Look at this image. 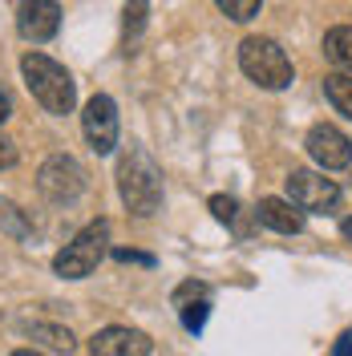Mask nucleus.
<instances>
[{"label":"nucleus","instance_id":"nucleus-1","mask_svg":"<svg viewBox=\"0 0 352 356\" xmlns=\"http://www.w3.org/2000/svg\"><path fill=\"white\" fill-rule=\"evenodd\" d=\"M118 191H122V202L130 207V215L138 219H150L162 207V170L142 146H130L126 158L118 162Z\"/></svg>","mask_w":352,"mask_h":356},{"label":"nucleus","instance_id":"nucleus-2","mask_svg":"<svg viewBox=\"0 0 352 356\" xmlns=\"http://www.w3.org/2000/svg\"><path fill=\"white\" fill-rule=\"evenodd\" d=\"M21 73H24V86L29 93L41 102L49 113H57V118H65L73 106H77V86H73V77H69L65 65H57L53 57H45V53H24L21 61Z\"/></svg>","mask_w":352,"mask_h":356},{"label":"nucleus","instance_id":"nucleus-3","mask_svg":"<svg viewBox=\"0 0 352 356\" xmlns=\"http://www.w3.org/2000/svg\"><path fill=\"white\" fill-rule=\"evenodd\" d=\"M239 69L259 89H287L291 86V61L271 37H247L239 44Z\"/></svg>","mask_w":352,"mask_h":356},{"label":"nucleus","instance_id":"nucleus-4","mask_svg":"<svg viewBox=\"0 0 352 356\" xmlns=\"http://www.w3.org/2000/svg\"><path fill=\"white\" fill-rule=\"evenodd\" d=\"M106 243H110V222L97 219L89 222L86 231H77L73 235V243H65V251H57V275H65V280H86L93 267L106 259Z\"/></svg>","mask_w":352,"mask_h":356},{"label":"nucleus","instance_id":"nucleus-5","mask_svg":"<svg viewBox=\"0 0 352 356\" xmlns=\"http://www.w3.org/2000/svg\"><path fill=\"white\" fill-rule=\"evenodd\" d=\"M287 195H291V207L312 211V215H332L340 207V186L324 175H312V170H291Z\"/></svg>","mask_w":352,"mask_h":356},{"label":"nucleus","instance_id":"nucleus-6","mask_svg":"<svg viewBox=\"0 0 352 356\" xmlns=\"http://www.w3.org/2000/svg\"><path fill=\"white\" fill-rule=\"evenodd\" d=\"M37 186H41L45 199H53V202H73L81 191H86V170L77 166V158L53 154V158H45L41 175H37Z\"/></svg>","mask_w":352,"mask_h":356},{"label":"nucleus","instance_id":"nucleus-7","mask_svg":"<svg viewBox=\"0 0 352 356\" xmlns=\"http://www.w3.org/2000/svg\"><path fill=\"white\" fill-rule=\"evenodd\" d=\"M81 130H86V142L97 150V154H110L118 146V106L106 93H93L86 102V113H81Z\"/></svg>","mask_w":352,"mask_h":356},{"label":"nucleus","instance_id":"nucleus-8","mask_svg":"<svg viewBox=\"0 0 352 356\" xmlns=\"http://www.w3.org/2000/svg\"><path fill=\"white\" fill-rule=\"evenodd\" d=\"M17 29H21L24 41H33V44L53 41L57 29H61V4H57V0H21V8H17Z\"/></svg>","mask_w":352,"mask_h":356},{"label":"nucleus","instance_id":"nucleus-9","mask_svg":"<svg viewBox=\"0 0 352 356\" xmlns=\"http://www.w3.org/2000/svg\"><path fill=\"white\" fill-rule=\"evenodd\" d=\"M89 353L93 356H150L154 353V340H150L146 332H138V328H122V324H113V328L93 332Z\"/></svg>","mask_w":352,"mask_h":356},{"label":"nucleus","instance_id":"nucleus-10","mask_svg":"<svg viewBox=\"0 0 352 356\" xmlns=\"http://www.w3.org/2000/svg\"><path fill=\"white\" fill-rule=\"evenodd\" d=\"M308 154L324 166V170H344L352 166V142L336 126H312L308 130Z\"/></svg>","mask_w":352,"mask_h":356},{"label":"nucleus","instance_id":"nucleus-11","mask_svg":"<svg viewBox=\"0 0 352 356\" xmlns=\"http://www.w3.org/2000/svg\"><path fill=\"white\" fill-rule=\"evenodd\" d=\"M255 215H259L264 227L280 231V235H300V231H304V215H300L291 202H284V199H259Z\"/></svg>","mask_w":352,"mask_h":356},{"label":"nucleus","instance_id":"nucleus-12","mask_svg":"<svg viewBox=\"0 0 352 356\" xmlns=\"http://www.w3.org/2000/svg\"><path fill=\"white\" fill-rule=\"evenodd\" d=\"M324 57L340 73H352V24H336L324 33Z\"/></svg>","mask_w":352,"mask_h":356},{"label":"nucleus","instance_id":"nucleus-13","mask_svg":"<svg viewBox=\"0 0 352 356\" xmlns=\"http://www.w3.org/2000/svg\"><path fill=\"white\" fill-rule=\"evenodd\" d=\"M324 93H328V102L336 106V113H344L352 122V73H328L324 77Z\"/></svg>","mask_w":352,"mask_h":356},{"label":"nucleus","instance_id":"nucleus-14","mask_svg":"<svg viewBox=\"0 0 352 356\" xmlns=\"http://www.w3.org/2000/svg\"><path fill=\"white\" fill-rule=\"evenodd\" d=\"M150 21V4L146 0H126V13H122V33H126V53H130V44L142 37V29Z\"/></svg>","mask_w":352,"mask_h":356},{"label":"nucleus","instance_id":"nucleus-15","mask_svg":"<svg viewBox=\"0 0 352 356\" xmlns=\"http://www.w3.org/2000/svg\"><path fill=\"white\" fill-rule=\"evenodd\" d=\"M0 235H13V239H29V235H33L24 211L17 207V202H8V199H0Z\"/></svg>","mask_w":352,"mask_h":356},{"label":"nucleus","instance_id":"nucleus-16","mask_svg":"<svg viewBox=\"0 0 352 356\" xmlns=\"http://www.w3.org/2000/svg\"><path fill=\"white\" fill-rule=\"evenodd\" d=\"M29 332L45 340L49 348H57V353H73V332L69 328H57V324H29Z\"/></svg>","mask_w":352,"mask_h":356},{"label":"nucleus","instance_id":"nucleus-17","mask_svg":"<svg viewBox=\"0 0 352 356\" xmlns=\"http://www.w3.org/2000/svg\"><path fill=\"white\" fill-rule=\"evenodd\" d=\"M178 316H182V324H186V332H202V324H207V312H211V304H207V296L202 300H182V304H175Z\"/></svg>","mask_w":352,"mask_h":356},{"label":"nucleus","instance_id":"nucleus-18","mask_svg":"<svg viewBox=\"0 0 352 356\" xmlns=\"http://www.w3.org/2000/svg\"><path fill=\"white\" fill-rule=\"evenodd\" d=\"M215 4H219L223 13H227V17H231V21H251V17H255V13H259V0H215Z\"/></svg>","mask_w":352,"mask_h":356},{"label":"nucleus","instance_id":"nucleus-19","mask_svg":"<svg viewBox=\"0 0 352 356\" xmlns=\"http://www.w3.org/2000/svg\"><path fill=\"white\" fill-rule=\"evenodd\" d=\"M211 211H215V219L219 222H235L239 219V202L231 199V195H215V199H211Z\"/></svg>","mask_w":352,"mask_h":356},{"label":"nucleus","instance_id":"nucleus-20","mask_svg":"<svg viewBox=\"0 0 352 356\" xmlns=\"http://www.w3.org/2000/svg\"><path fill=\"white\" fill-rule=\"evenodd\" d=\"M202 296L211 300V291L202 288V284H182V288L175 291V304H182V300H202Z\"/></svg>","mask_w":352,"mask_h":356},{"label":"nucleus","instance_id":"nucleus-21","mask_svg":"<svg viewBox=\"0 0 352 356\" xmlns=\"http://www.w3.org/2000/svg\"><path fill=\"white\" fill-rule=\"evenodd\" d=\"M113 259H122V264H142V267H154V259H150V255H142V251H126V247H122V251H113Z\"/></svg>","mask_w":352,"mask_h":356},{"label":"nucleus","instance_id":"nucleus-22","mask_svg":"<svg viewBox=\"0 0 352 356\" xmlns=\"http://www.w3.org/2000/svg\"><path fill=\"white\" fill-rule=\"evenodd\" d=\"M13 162H17V146H13V142L0 134V170H8Z\"/></svg>","mask_w":352,"mask_h":356},{"label":"nucleus","instance_id":"nucleus-23","mask_svg":"<svg viewBox=\"0 0 352 356\" xmlns=\"http://www.w3.org/2000/svg\"><path fill=\"white\" fill-rule=\"evenodd\" d=\"M332 356H352V328L340 340H336V348H332Z\"/></svg>","mask_w":352,"mask_h":356},{"label":"nucleus","instance_id":"nucleus-24","mask_svg":"<svg viewBox=\"0 0 352 356\" xmlns=\"http://www.w3.org/2000/svg\"><path fill=\"white\" fill-rule=\"evenodd\" d=\"M8 113H13V106H8V97H4V93H0V122H4V118H8Z\"/></svg>","mask_w":352,"mask_h":356},{"label":"nucleus","instance_id":"nucleus-25","mask_svg":"<svg viewBox=\"0 0 352 356\" xmlns=\"http://www.w3.org/2000/svg\"><path fill=\"white\" fill-rule=\"evenodd\" d=\"M340 235H344V239L352 243V219H344V222H340Z\"/></svg>","mask_w":352,"mask_h":356},{"label":"nucleus","instance_id":"nucleus-26","mask_svg":"<svg viewBox=\"0 0 352 356\" xmlns=\"http://www.w3.org/2000/svg\"><path fill=\"white\" fill-rule=\"evenodd\" d=\"M13 356H41V353H33V348H17Z\"/></svg>","mask_w":352,"mask_h":356}]
</instances>
